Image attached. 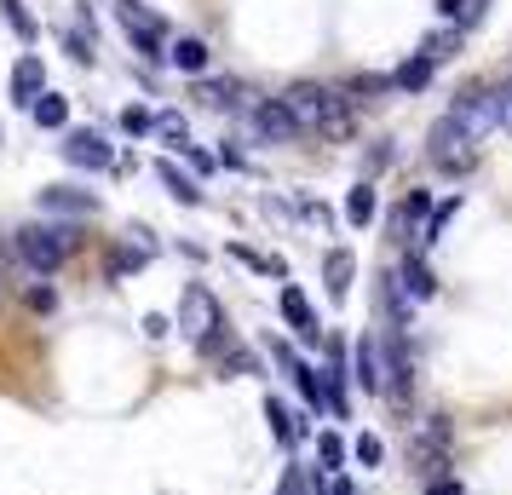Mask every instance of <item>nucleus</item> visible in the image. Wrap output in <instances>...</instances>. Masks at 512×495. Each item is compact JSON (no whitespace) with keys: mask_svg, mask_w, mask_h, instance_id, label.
<instances>
[{"mask_svg":"<svg viewBox=\"0 0 512 495\" xmlns=\"http://www.w3.org/2000/svg\"><path fill=\"white\" fill-rule=\"evenodd\" d=\"M282 104L294 110L300 133H323V139H351V98L340 87H323V81H294Z\"/></svg>","mask_w":512,"mask_h":495,"instance_id":"f257e3e1","label":"nucleus"},{"mask_svg":"<svg viewBox=\"0 0 512 495\" xmlns=\"http://www.w3.org/2000/svg\"><path fill=\"white\" fill-rule=\"evenodd\" d=\"M75 242H81L75 225H58V219H29V225L12 231V254H18L35 277H52V271L75 254Z\"/></svg>","mask_w":512,"mask_h":495,"instance_id":"f03ea898","label":"nucleus"},{"mask_svg":"<svg viewBox=\"0 0 512 495\" xmlns=\"http://www.w3.org/2000/svg\"><path fill=\"white\" fill-rule=\"evenodd\" d=\"M409 467L415 478H443V472H455V426L449 415H420L415 432H409Z\"/></svg>","mask_w":512,"mask_h":495,"instance_id":"7ed1b4c3","label":"nucleus"},{"mask_svg":"<svg viewBox=\"0 0 512 495\" xmlns=\"http://www.w3.org/2000/svg\"><path fill=\"white\" fill-rule=\"evenodd\" d=\"M426 162L438 167V173H455V179H461V173L478 167V139H472L455 116H438L432 133H426Z\"/></svg>","mask_w":512,"mask_h":495,"instance_id":"20e7f679","label":"nucleus"},{"mask_svg":"<svg viewBox=\"0 0 512 495\" xmlns=\"http://www.w3.org/2000/svg\"><path fill=\"white\" fill-rule=\"evenodd\" d=\"M449 116L461 121L472 139H489V133L501 127V93H495V87H466V93H455Z\"/></svg>","mask_w":512,"mask_h":495,"instance_id":"39448f33","label":"nucleus"},{"mask_svg":"<svg viewBox=\"0 0 512 495\" xmlns=\"http://www.w3.org/2000/svg\"><path fill=\"white\" fill-rule=\"evenodd\" d=\"M248 127H254L259 144H294L300 139V121H294V110H288L282 98H259L254 110H248Z\"/></svg>","mask_w":512,"mask_h":495,"instance_id":"423d86ee","label":"nucleus"},{"mask_svg":"<svg viewBox=\"0 0 512 495\" xmlns=\"http://www.w3.org/2000/svg\"><path fill=\"white\" fill-rule=\"evenodd\" d=\"M219 323H225L219 300H213V294H208L202 283H190V288H185V300H179V329H185L190 340H196V346H202V340H208V334L219 329Z\"/></svg>","mask_w":512,"mask_h":495,"instance_id":"0eeeda50","label":"nucleus"},{"mask_svg":"<svg viewBox=\"0 0 512 495\" xmlns=\"http://www.w3.org/2000/svg\"><path fill=\"white\" fill-rule=\"evenodd\" d=\"M121 24H127V35H133V47H139L144 58H167V47H173V41H167V24L150 18L139 0H121Z\"/></svg>","mask_w":512,"mask_h":495,"instance_id":"6e6552de","label":"nucleus"},{"mask_svg":"<svg viewBox=\"0 0 512 495\" xmlns=\"http://www.w3.org/2000/svg\"><path fill=\"white\" fill-rule=\"evenodd\" d=\"M35 208H41V219H47V213H64V219H93L98 196H93V190H75V185H47V190H35Z\"/></svg>","mask_w":512,"mask_h":495,"instance_id":"1a4fd4ad","label":"nucleus"},{"mask_svg":"<svg viewBox=\"0 0 512 495\" xmlns=\"http://www.w3.org/2000/svg\"><path fill=\"white\" fill-rule=\"evenodd\" d=\"M351 380H357L369 398H380V386H386V346H380L374 334H363V340L351 346Z\"/></svg>","mask_w":512,"mask_h":495,"instance_id":"9d476101","label":"nucleus"},{"mask_svg":"<svg viewBox=\"0 0 512 495\" xmlns=\"http://www.w3.org/2000/svg\"><path fill=\"white\" fill-rule=\"evenodd\" d=\"M64 162L87 167V173H104V167H116V150L87 127V133H64Z\"/></svg>","mask_w":512,"mask_h":495,"instance_id":"9b49d317","label":"nucleus"},{"mask_svg":"<svg viewBox=\"0 0 512 495\" xmlns=\"http://www.w3.org/2000/svg\"><path fill=\"white\" fill-rule=\"evenodd\" d=\"M41 93H47V64H41V52H24L12 64V98L18 104H35Z\"/></svg>","mask_w":512,"mask_h":495,"instance_id":"f8f14e48","label":"nucleus"},{"mask_svg":"<svg viewBox=\"0 0 512 495\" xmlns=\"http://www.w3.org/2000/svg\"><path fill=\"white\" fill-rule=\"evenodd\" d=\"M277 306H282V317H288V329L300 334L305 346H317V340H323V329H317V317H311V300H305V294H300L294 283L282 288V300H277Z\"/></svg>","mask_w":512,"mask_h":495,"instance_id":"ddd939ff","label":"nucleus"},{"mask_svg":"<svg viewBox=\"0 0 512 495\" xmlns=\"http://www.w3.org/2000/svg\"><path fill=\"white\" fill-rule=\"evenodd\" d=\"M351 277H357V260H351V248H328L323 283H328V300H334V306H346V300H351Z\"/></svg>","mask_w":512,"mask_h":495,"instance_id":"4468645a","label":"nucleus"},{"mask_svg":"<svg viewBox=\"0 0 512 495\" xmlns=\"http://www.w3.org/2000/svg\"><path fill=\"white\" fill-rule=\"evenodd\" d=\"M265 421H271V438H277V444H288V449L305 444V432H311V426H305L282 398H265Z\"/></svg>","mask_w":512,"mask_h":495,"instance_id":"2eb2a0df","label":"nucleus"},{"mask_svg":"<svg viewBox=\"0 0 512 495\" xmlns=\"http://www.w3.org/2000/svg\"><path fill=\"white\" fill-rule=\"evenodd\" d=\"M397 283H403V294H409V300H432V294H438V277L426 271V260H420V254H409V260L397 265Z\"/></svg>","mask_w":512,"mask_h":495,"instance_id":"dca6fc26","label":"nucleus"},{"mask_svg":"<svg viewBox=\"0 0 512 495\" xmlns=\"http://www.w3.org/2000/svg\"><path fill=\"white\" fill-rule=\"evenodd\" d=\"M29 116H35V127L58 133V127H70V98L64 93H41L35 104H29Z\"/></svg>","mask_w":512,"mask_h":495,"instance_id":"f3484780","label":"nucleus"},{"mask_svg":"<svg viewBox=\"0 0 512 495\" xmlns=\"http://www.w3.org/2000/svg\"><path fill=\"white\" fill-rule=\"evenodd\" d=\"M374 208H380L374 185H369V179H357V185L346 190V225H357V231H363V225L374 219Z\"/></svg>","mask_w":512,"mask_h":495,"instance_id":"a211bd4d","label":"nucleus"},{"mask_svg":"<svg viewBox=\"0 0 512 495\" xmlns=\"http://www.w3.org/2000/svg\"><path fill=\"white\" fill-rule=\"evenodd\" d=\"M461 190H455V196H443L438 208H432V219H426V231H420V248H432V242H443V231H449V225H455V213H461Z\"/></svg>","mask_w":512,"mask_h":495,"instance_id":"6ab92c4d","label":"nucleus"},{"mask_svg":"<svg viewBox=\"0 0 512 495\" xmlns=\"http://www.w3.org/2000/svg\"><path fill=\"white\" fill-rule=\"evenodd\" d=\"M420 219H432V196H426V190H409V196L397 202V213H392V231L403 236L409 225H420Z\"/></svg>","mask_w":512,"mask_h":495,"instance_id":"aec40b11","label":"nucleus"},{"mask_svg":"<svg viewBox=\"0 0 512 495\" xmlns=\"http://www.w3.org/2000/svg\"><path fill=\"white\" fill-rule=\"evenodd\" d=\"M167 58H173V64H179L185 75H202V70H208V47H202L196 35H179V41L167 47Z\"/></svg>","mask_w":512,"mask_h":495,"instance_id":"412c9836","label":"nucleus"},{"mask_svg":"<svg viewBox=\"0 0 512 495\" xmlns=\"http://www.w3.org/2000/svg\"><path fill=\"white\" fill-rule=\"evenodd\" d=\"M432 70H438V64H432V58H409V64H397L392 70V87L397 93H420V87H426V81H432Z\"/></svg>","mask_w":512,"mask_h":495,"instance_id":"4be33fe9","label":"nucleus"},{"mask_svg":"<svg viewBox=\"0 0 512 495\" xmlns=\"http://www.w3.org/2000/svg\"><path fill=\"white\" fill-rule=\"evenodd\" d=\"M156 179H162V185L173 190V202H185V208H196V202H202V190H196V179H185V173H179L173 162H156Z\"/></svg>","mask_w":512,"mask_h":495,"instance_id":"5701e85b","label":"nucleus"},{"mask_svg":"<svg viewBox=\"0 0 512 495\" xmlns=\"http://www.w3.org/2000/svg\"><path fill=\"white\" fill-rule=\"evenodd\" d=\"M449 52H461V29L455 24H443V29H432L426 41H420V58H432V64H443Z\"/></svg>","mask_w":512,"mask_h":495,"instance_id":"b1692460","label":"nucleus"},{"mask_svg":"<svg viewBox=\"0 0 512 495\" xmlns=\"http://www.w3.org/2000/svg\"><path fill=\"white\" fill-rule=\"evenodd\" d=\"M196 98L213 104V110H236V104H242V87H236V81H196Z\"/></svg>","mask_w":512,"mask_h":495,"instance_id":"393cba45","label":"nucleus"},{"mask_svg":"<svg viewBox=\"0 0 512 495\" xmlns=\"http://www.w3.org/2000/svg\"><path fill=\"white\" fill-rule=\"evenodd\" d=\"M156 139H162L167 150H190V121L179 116V110H167V116H156Z\"/></svg>","mask_w":512,"mask_h":495,"instance_id":"a878e982","label":"nucleus"},{"mask_svg":"<svg viewBox=\"0 0 512 495\" xmlns=\"http://www.w3.org/2000/svg\"><path fill=\"white\" fill-rule=\"evenodd\" d=\"M317 461H323V472L340 478V467H346V438L340 432H317Z\"/></svg>","mask_w":512,"mask_h":495,"instance_id":"bb28decb","label":"nucleus"},{"mask_svg":"<svg viewBox=\"0 0 512 495\" xmlns=\"http://www.w3.org/2000/svg\"><path fill=\"white\" fill-rule=\"evenodd\" d=\"M484 6H489V0H438V12H443L455 29L478 24V18H484Z\"/></svg>","mask_w":512,"mask_h":495,"instance_id":"cd10ccee","label":"nucleus"},{"mask_svg":"<svg viewBox=\"0 0 512 495\" xmlns=\"http://www.w3.org/2000/svg\"><path fill=\"white\" fill-rule=\"evenodd\" d=\"M0 12H6V24H12V35H18V41H35V18H29L24 12V0H0Z\"/></svg>","mask_w":512,"mask_h":495,"instance_id":"c85d7f7f","label":"nucleus"},{"mask_svg":"<svg viewBox=\"0 0 512 495\" xmlns=\"http://www.w3.org/2000/svg\"><path fill=\"white\" fill-rule=\"evenodd\" d=\"M139 265H144V248H127V242H121L116 254H110V265H104V271H110V283H116V277L139 271Z\"/></svg>","mask_w":512,"mask_h":495,"instance_id":"c756f323","label":"nucleus"},{"mask_svg":"<svg viewBox=\"0 0 512 495\" xmlns=\"http://www.w3.org/2000/svg\"><path fill=\"white\" fill-rule=\"evenodd\" d=\"M121 127H127L133 139H144V133H156V116H150L144 104H127V110H121Z\"/></svg>","mask_w":512,"mask_h":495,"instance_id":"7c9ffc66","label":"nucleus"},{"mask_svg":"<svg viewBox=\"0 0 512 495\" xmlns=\"http://www.w3.org/2000/svg\"><path fill=\"white\" fill-rule=\"evenodd\" d=\"M351 455H357V467H380V455H386V444H380L374 432H357V444H351Z\"/></svg>","mask_w":512,"mask_h":495,"instance_id":"2f4dec72","label":"nucleus"},{"mask_svg":"<svg viewBox=\"0 0 512 495\" xmlns=\"http://www.w3.org/2000/svg\"><path fill=\"white\" fill-rule=\"evenodd\" d=\"M277 495H311V478H305L300 467H288L282 472V484H277Z\"/></svg>","mask_w":512,"mask_h":495,"instance_id":"473e14b6","label":"nucleus"},{"mask_svg":"<svg viewBox=\"0 0 512 495\" xmlns=\"http://www.w3.org/2000/svg\"><path fill=\"white\" fill-rule=\"evenodd\" d=\"M420 490H426V495H461V478H455V472H443V478H426Z\"/></svg>","mask_w":512,"mask_h":495,"instance_id":"72a5a7b5","label":"nucleus"},{"mask_svg":"<svg viewBox=\"0 0 512 495\" xmlns=\"http://www.w3.org/2000/svg\"><path fill=\"white\" fill-rule=\"evenodd\" d=\"M24 300H29V311H52V306H58V294H52L47 283H35V288L24 294Z\"/></svg>","mask_w":512,"mask_h":495,"instance_id":"f704fd0d","label":"nucleus"},{"mask_svg":"<svg viewBox=\"0 0 512 495\" xmlns=\"http://www.w3.org/2000/svg\"><path fill=\"white\" fill-rule=\"evenodd\" d=\"M70 52H75V58H81V64H93V29H87V35L75 29V35H70Z\"/></svg>","mask_w":512,"mask_h":495,"instance_id":"c9c22d12","label":"nucleus"},{"mask_svg":"<svg viewBox=\"0 0 512 495\" xmlns=\"http://www.w3.org/2000/svg\"><path fill=\"white\" fill-rule=\"evenodd\" d=\"M190 156V167H196V173H213V167H219V156H213V150H185Z\"/></svg>","mask_w":512,"mask_h":495,"instance_id":"e433bc0d","label":"nucleus"},{"mask_svg":"<svg viewBox=\"0 0 512 495\" xmlns=\"http://www.w3.org/2000/svg\"><path fill=\"white\" fill-rule=\"evenodd\" d=\"M144 334H150V340H162V334H167V317H162V311H150V317H144Z\"/></svg>","mask_w":512,"mask_h":495,"instance_id":"4c0bfd02","label":"nucleus"},{"mask_svg":"<svg viewBox=\"0 0 512 495\" xmlns=\"http://www.w3.org/2000/svg\"><path fill=\"white\" fill-rule=\"evenodd\" d=\"M495 93H501V127L512 133V87H495Z\"/></svg>","mask_w":512,"mask_h":495,"instance_id":"58836bf2","label":"nucleus"},{"mask_svg":"<svg viewBox=\"0 0 512 495\" xmlns=\"http://www.w3.org/2000/svg\"><path fill=\"white\" fill-rule=\"evenodd\" d=\"M328 495H357V490H351V478H328Z\"/></svg>","mask_w":512,"mask_h":495,"instance_id":"ea45409f","label":"nucleus"}]
</instances>
